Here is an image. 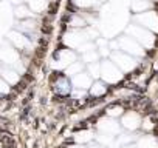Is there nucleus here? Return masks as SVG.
Here are the masks:
<instances>
[{"instance_id": "obj_5", "label": "nucleus", "mask_w": 158, "mask_h": 148, "mask_svg": "<svg viewBox=\"0 0 158 148\" xmlns=\"http://www.w3.org/2000/svg\"><path fill=\"white\" fill-rule=\"evenodd\" d=\"M135 20L146 29L158 33V13L156 11H144L135 16Z\"/></svg>"}, {"instance_id": "obj_10", "label": "nucleus", "mask_w": 158, "mask_h": 148, "mask_svg": "<svg viewBox=\"0 0 158 148\" xmlns=\"http://www.w3.org/2000/svg\"><path fill=\"white\" fill-rule=\"evenodd\" d=\"M70 90H71L70 80H68L67 77H62V76H60V77L57 79V82H56V91H57L59 94H68Z\"/></svg>"}, {"instance_id": "obj_7", "label": "nucleus", "mask_w": 158, "mask_h": 148, "mask_svg": "<svg viewBox=\"0 0 158 148\" xmlns=\"http://www.w3.org/2000/svg\"><path fill=\"white\" fill-rule=\"evenodd\" d=\"M57 62H59V68L62 66H68L70 63H73L76 60V54L70 49H60L57 54Z\"/></svg>"}, {"instance_id": "obj_6", "label": "nucleus", "mask_w": 158, "mask_h": 148, "mask_svg": "<svg viewBox=\"0 0 158 148\" xmlns=\"http://www.w3.org/2000/svg\"><path fill=\"white\" fill-rule=\"evenodd\" d=\"M73 85L79 90H84V88H89L92 85V76L87 72H79L73 77Z\"/></svg>"}, {"instance_id": "obj_20", "label": "nucleus", "mask_w": 158, "mask_h": 148, "mask_svg": "<svg viewBox=\"0 0 158 148\" xmlns=\"http://www.w3.org/2000/svg\"><path fill=\"white\" fill-rule=\"evenodd\" d=\"M73 2L76 5H79V6H92L96 2H99V0H73Z\"/></svg>"}, {"instance_id": "obj_1", "label": "nucleus", "mask_w": 158, "mask_h": 148, "mask_svg": "<svg viewBox=\"0 0 158 148\" xmlns=\"http://www.w3.org/2000/svg\"><path fill=\"white\" fill-rule=\"evenodd\" d=\"M127 33L130 34V37H133L141 46H144V48H152L153 46V43H155V37H153V34L149 31V29H146V28H143L141 25H130L129 28H127Z\"/></svg>"}, {"instance_id": "obj_21", "label": "nucleus", "mask_w": 158, "mask_h": 148, "mask_svg": "<svg viewBox=\"0 0 158 148\" xmlns=\"http://www.w3.org/2000/svg\"><path fill=\"white\" fill-rule=\"evenodd\" d=\"M109 114H112V116H118V114H123V107H119V105H116V107H112V108H109V111H107Z\"/></svg>"}, {"instance_id": "obj_17", "label": "nucleus", "mask_w": 158, "mask_h": 148, "mask_svg": "<svg viewBox=\"0 0 158 148\" xmlns=\"http://www.w3.org/2000/svg\"><path fill=\"white\" fill-rule=\"evenodd\" d=\"M98 59H99V53L96 51V48H95V49H90V51H87V53L82 54V60H84L85 63L98 62Z\"/></svg>"}, {"instance_id": "obj_9", "label": "nucleus", "mask_w": 158, "mask_h": 148, "mask_svg": "<svg viewBox=\"0 0 158 148\" xmlns=\"http://www.w3.org/2000/svg\"><path fill=\"white\" fill-rule=\"evenodd\" d=\"M8 39H10V42H13V43H14L17 48H20V49H23V48H30V46H31L30 42H28V39H27L23 34L17 33V31L10 33V34H8Z\"/></svg>"}, {"instance_id": "obj_3", "label": "nucleus", "mask_w": 158, "mask_h": 148, "mask_svg": "<svg viewBox=\"0 0 158 148\" xmlns=\"http://www.w3.org/2000/svg\"><path fill=\"white\" fill-rule=\"evenodd\" d=\"M112 62L121 69V71H132L133 68L138 66V62L133 56L121 51V49H113L112 51Z\"/></svg>"}, {"instance_id": "obj_11", "label": "nucleus", "mask_w": 158, "mask_h": 148, "mask_svg": "<svg viewBox=\"0 0 158 148\" xmlns=\"http://www.w3.org/2000/svg\"><path fill=\"white\" fill-rule=\"evenodd\" d=\"M124 127H127L129 130H135L138 125H139V117L136 113H127L124 116Z\"/></svg>"}, {"instance_id": "obj_22", "label": "nucleus", "mask_w": 158, "mask_h": 148, "mask_svg": "<svg viewBox=\"0 0 158 148\" xmlns=\"http://www.w3.org/2000/svg\"><path fill=\"white\" fill-rule=\"evenodd\" d=\"M22 2H23V0H22Z\"/></svg>"}, {"instance_id": "obj_2", "label": "nucleus", "mask_w": 158, "mask_h": 148, "mask_svg": "<svg viewBox=\"0 0 158 148\" xmlns=\"http://www.w3.org/2000/svg\"><path fill=\"white\" fill-rule=\"evenodd\" d=\"M116 43H118V49H121V51H124V53H127V54H130L133 57H143L144 56L143 46L133 37H130V36H121V37H118Z\"/></svg>"}, {"instance_id": "obj_13", "label": "nucleus", "mask_w": 158, "mask_h": 148, "mask_svg": "<svg viewBox=\"0 0 158 148\" xmlns=\"http://www.w3.org/2000/svg\"><path fill=\"white\" fill-rule=\"evenodd\" d=\"M14 14H16V17H20V19H31L33 17V11L30 10V6H25L22 3H20V6L16 8Z\"/></svg>"}, {"instance_id": "obj_18", "label": "nucleus", "mask_w": 158, "mask_h": 148, "mask_svg": "<svg viewBox=\"0 0 158 148\" xmlns=\"http://www.w3.org/2000/svg\"><path fill=\"white\" fill-rule=\"evenodd\" d=\"M89 71H90V76L92 77H101V62H93L89 63Z\"/></svg>"}, {"instance_id": "obj_8", "label": "nucleus", "mask_w": 158, "mask_h": 148, "mask_svg": "<svg viewBox=\"0 0 158 148\" xmlns=\"http://www.w3.org/2000/svg\"><path fill=\"white\" fill-rule=\"evenodd\" d=\"M0 59L6 63H14V62H19L17 60V53L14 48L8 46V45H3L0 46Z\"/></svg>"}, {"instance_id": "obj_15", "label": "nucleus", "mask_w": 158, "mask_h": 148, "mask_svg": "<svg viewBox=\"0 0 158 148\" xmlns=\"http://www.w3.org/2000/svg\"><path fill=\"white\" fill-rule=\"evenodd\" d=\"M30 10L34 13H42L47 8V0H28Z\"/></svg>"}, {"instance_id": "obj_16", "label": "nucleus", "mask_w": 158, "mask_h": 148, "mask_svg": "<svg viewBox=\"0 0 158 148\" xmlns=\"http://www.w3.org/2000/svg\"><path fill=\"white\" fill-rule=\"evenodd\" d=\"M106 91H107V85H106L104 82H95V84L92 85V90H90L92 96H95V97H99V96L104 94Z\"/></svg>"}, {"instance_id": "obj_12", "label": "nucleus", "mask_w": 158, "mask_h": 148, "mask_svg": "<svg viewBox=\"0 0 158 148\" xmlns=\"http://www.w3.org/2000/svg\"><path fill=\"white\" fill-rule=\"evenodd\" d=\"M82 69H84V63L74 60L73 63H70V65L67 66V74H68V76H76V74L82 72Z\"/></svg>"}, {"instance_id": "obj_19", "label": "nucleus", "mask_w": 158, "mask_h": 148, "mask_svg": "<svg viewBox=\"0 0 158 148\" xmlns=\"http://www.w3.org/2000/svg\"><path fill=\"white\" fill-rule=\"evenodd\" d=\"M3 77H5L6 82L16 84V82L19 80V74H17L16 71H13V69H3Z\"/></svg>"}, {"instance_id": "obj_14", "label": "nucleus", "mask_w": 158, "mask_h": 148, "mask_svg": "<svg viewBox=\"0 0 158 148\" xmlns=\"http://www.w3.org/2000/svg\"><path fill=\"white\" fill-rule=\"evenodd\" d=\"M147 8H150V3L147 2V0H133L132 2V10L135 13H144Z\"/></svg>"}, {"instance_id": "obj_4", "label": "nucleus", "mask_w": 158, "mask_h": 148, "mask_svg": "<svg viewBox=\"0 0 158 148\" xmlns=\"http://www.w3.org/2000/svg\"><path fill=\"white\" fill-rule=\"evenodd\" d=\"M101 77L109 84H116L123 79V72L112 60H104L101 62Z\"/></svg>"}]
</instances>
